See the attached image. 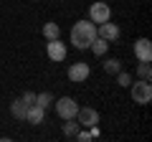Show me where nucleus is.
<instances>
[{
    "label": "nucleus",
    "mask_w": 152,
    "mask_h": 142,
    "mask_svg": "<svg viewBox=\"0 0 152 142\" xmlns=\"http://www.w3.org/2000/svg\"><path fill=\"white\" fill-rule=\"evenodd\" d=\"M89 74H91V69H89L86 61H76V64H71V66H69V81H74V84L86 81Z\"/></svg>",
    "instance_id": "obj_7"
},
{
    "label": "nucleus",
    "mask_w": 152,
    "mask_h": 142,
    "mask_svg": "<svg viewBox=\"0 0 152 142\" xmlns=\"http://www.w3.org/2000/svg\"><path fill=\"white\" fill-rule=\"evenodd\" d=\"M104 71L114 76L117 71H122V61L119 59H107V61H104Z\"/></svg>",
    "instance_id": "obj_17"
},
{
    "label": "nucleus",
    "mask_w": 152,
    "mask_h": 142,
    "mask_svg": "<svg viewBox=\"0 0 152 142\" xmlns=\"http://www.w3.org/2000/svg\"><path fill=\"white\" fill-rule=\"evenodd\" d=\"M23 102H26V104H36V94H33V91H26V94H23Z\"/></svg>",
    "instance_id": "obj_20"
},
{
    "label": "nucleus",
    "mask_w": 152,
    "mask_h": 142,
    "mask_svg": "<svg viewBox=\"0 0 152 142\" xmlns=\"http://www.w3.org/2000/svg\"><path fill=\"white\" fill-rule=\"evenodd\" d=\"M137 76L145 79V81H150V79H152V66H150V61H140V66H137Z\"/></svg>",
    "instance_id": "obj_16"
},
{
    "label": "nucleus",
    "mask_w": 152,
    "mask_h": 142,
    "mask_svg": "<svg viewBox=\"0 0 152 142\" xmlns=\"http://www.w3.org/2000/svg\"><path fill=\"white\" fill-rule=\"evenodd\" d=\"M76 140L79 142H89V140H94V135H91V130H79L76 132Z\"/></svg>",
    "instance_id": "obj_19"
},
{
    "label": "nucleus",
    "mask_w": 152,
    "mask_h": 142,
    "mask_svg": "<svg viewBox=\"0 0 152 142\" xmlns=\"http://www.w3.org/2000/svg\"><path fill=\"white\" fill-rule=\"evenodd\" d=\"M28 107H31V104H26V102H23V99H15V102L10 104V114L15 117V119H23V122H26Z\"/></svg>",
    "instance_id": "obj_11"
},
{
    "label": "nucleus",
    "mask_w": 152,
    "mask_h": 142,
    "mask_svg": "<svg viewBox=\"0 0 152 142\" xmlns=\"http://www.w3.org/2000/svg\"><path fill=\"white\" fill-rule=\"evenodd\" d=\"M43 119H46V109L38 107V104H31L28 107V114H26V122L33 124V127H38V124H43Z\"/></svg>",
    "instance_id": "obj_10"
},
{
    "label": "nucleus",
    "mask_w": 152,
    "mask_h": 142,
    "mask_svg": "<svg viewBox=\"0 0 152 142\" xmlns=\"http://www.w3.org/2000/svg\"><path fill=\"white\" fill-rule=\"evenodd\" d=\"M114 76H117V84L119 86H129L132 84V74H127V71H117Z\"/></svg>",
    "instance_id": "obj_18"
},
{
    "label": "nucleus",
    "mask_w": 152,
    "mask_h": 142,
    "mask_svg": "<svg viewBox=\"0 0 152 142\" xmlns=\"http://www.w3.org/2000/svg\"><path fill=\"white\" fill-rule=\"evenodd\" d=\"M96 38V23L91 20H76L71 28V46L79 51H86L91 46V41Z\"/></svg>",
    "instance_id": "obj_1"
},
{
    "label": "nucleus",
    "mask_w": 152,
    "mask_h": 142,
    "mask_svg": "<svg viewBox=\"0 0 152 142\" xmlns=\"http://www.w3.org/2000/svg\"><path fill=\"white\" fill-rule=\"evenodd\" d=\"M79 130H81V124L76 122V117H74V119H64V135L69 137V140H74Z\"/></svg>",
    "instance_id": "obj_13"
},
{
    "label": "nucleus",
    "mask_w": 152,
    "mask_h": 142,
    "mask_svg": "<svg viewBox=\"0 0 152 142\" xmlns=\"http://www.w3.org/2000/svg\"><path fill=\"white\" fill-rule=\"evenodd\" d=\"M53 107H56V114H58L61 119H74L76 112H79V104H76L74 97H61V99H56Z\"/></svg>",
    "instance_id": "obj_3"
},
{
    "label": "nucleus",
    "mask_w": 152,
    "mask_h": 142,
    "mask_svg": "<svg viewBox=\"0 0 152 142\" xmlns=\"http://www.w3.org/2000/svg\"><path fill=\"white\" fill-rule=\"evenodd\" d=\"M89 48L94 51V56H107V51H109V41H104V38H94L91 41V46H89Z\"/></svg>",
    "instance_id": "obj_12"
},
{
    "label": "nucleus",
    "mask_w": 152,
    "mask_h": 142,
    "mask_svg": "<svg viewBox=\"0 0 152 142\" xmlns=\"http://www.w3.org/2000/svg\"><path fill=\"white\" fill-rule=\"evenodd\" d=\"M36 104H38V107H43V109L53 107V94H51V91H41V94H36Z\"/></svg>",
    "instance_id": "obj_15"
},
{
    "label": "nucleus",
    "mask_w": 152,
    "mask_h": 142,
    "mask_svg": "<svg viewBox=\"0 0 152 142\" xmlns=\"http://www.w3.org/2000/svg\"><path fill=\"white\" fill-rule=\"evenodd\" d=\"M109 18H112V8H109V3H91L89 5V20L91 23H107Z\"/></svg>",
    "instance_id": "obj_4"
},
{
    "label": "nucleus",
    "mask_w": 152,
    "mask_h": 142,
    "mask_svg": "<svg viewBox=\"0 0 152 142\" xmlns=\"http://www.w3.org/2000/svg\"><path fill=\"white\" fill-rule=\"evenodd\" d=\"M129 91H132V102L140 104V107H145V104L152 102V84L145 81V79H140V81H134V79H132Z\"/></svg>",
    "instance_id": "obj_2"
},
{
    "label": "nucleus",
    "mask_w": 152,
    "mask_h": 142,
    "mask_svg": "<svg viewBox=\"0 0 152 142\" xmlns=\"http://www.w3.org/2000/svg\"><path fill=\"white\" fill-rule=\"evenodd\" d=\"M132 51H134L137 61H150L152 64V43H150V38H137L134 46H132Z\"/></svg>",
    "instance_id": "obj_9"
},
{
    "label": "nucleus",
    "mask_w": 152,
    "mask_h": 142,
    "mask_svg": "<svg viewBox=\"0 0 152 142\" xmlns=\"http://www.w3.org/2000/svg\"><path fill=\"white\" fill-rule=\"evenodd\" d=\"M96 36L99 38H104V41H117L122 36V28L117 26V23H112V20H107V23H99V28H96Z\"/></svg>",
    "instance_id": "obj_8"
},
{
    "label": "nucleus",
    "mask_w": 152,
    "mask_h": 142,
    "mask_svg": "<svg viewBox=\"0 0 152 142\" xmlns=\"http://www.w3.org/2000/svg\"><path fill=\"white\" fill-rule=\"evenodd\" d=\"M66 53H69V48H66V43L61 38H51L48 43H46V56H48L51 61H64L66 59Z\"/></svg>",
    "instance_id": "obj_5"
},
{
    "label": "nucleus",
    "mask_w": 152,
    "mask_h": 142,
    "mask_svg": "<svg viewBox=\"0 0 152 142\" xmlns=\"http://www.w3.org/2000/svg\"><path fill=\"white\" fill-rule=\"evenodd\" d=\"M76 122L81 127H96L99 124V112L91 109V107H79V112H76Z\"/></svg>",
    "instance_id": "obj_6"
},
{
    "label": "nucleus",
    "mask_w": 152,
    "mask_h": 142,
    "mask_svg": "<svg viewBox=\"0 0 152 142\" xmlns=\"http://www.w3.org/2000/svg\"><path fill=\"white\" fill-rule=\"evenodd\" d=\"M43 36H46V41H51V38H61V26L58 23H46L43 26Z\"/></svg>",
    "instance_id": "obj_14"
}]
</instances>
